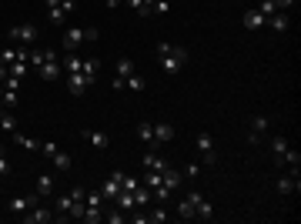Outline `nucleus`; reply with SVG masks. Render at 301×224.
<instances>
[{
	"mask_svg": "<svg viewBox=\"0 0 301 224\" xmlns=\"http://www.w3.org/2000/svg\"><path fill=\"white\" fill-rule=\"evenodd\" d=\"M71 10H74V0H61V4L47 7L50 24H54V27H64V24H67V17H71Z\"/></svg>",
	"mask_w": 301,
	"mask_h": 224,
	"instance_id": "3",
	"label": "nucleus"
},
{
	"mask_svg": "<svg viewBox=\"0 0 301 224\" xmlns=\"http://www.w3.org/2000/svg\"><path fill=\"white\" fill-rule=\"evenodd\" d=\"M114 204H117L121 211H131V208H137V204H134V194H131V191H121L117 198H114Z\"/></svg>",
	"mask_w": 301,
	"mask_h": 224,
	"instance_id": "26",
	"label": "nucleus"
},
{
	"mask_svg": "<svg viewBox=\"0 0 301 224\" xmlns=\"http://www.w3.org/2000/svg\"><path fill=\"white\" fill-rule=\"evenodd\" d=\"M0 127L7 131V134H14V131H17V120L10 117V114H4V117H0Z\"/></svg>",
	"mask_w": 301,
	"mask_h": 224,
	"instance_id": "41",
	"label": "nucleus"
},
{
	"mask_svg": "<svg viewBox=\"0 0 301 224\" xmlns=\"http://www.w3.org/2000/svg\"><path fill=\"white\" fill-rule=\"evenodd\" d=\"M10 174V161H7V151H4V144H0V177Z\"/></svg>",
	"mask_w": 301,
	"mask_h": 224,
	"instance_id": "40",
	"label": "nucleus"
},
{
	"mask_svg": "<svg viewBox=\"0 0 301 224\" xmlns=\"http://www.w3.org/2000/svg\"><path fill=\"white\" fill-rule=\"evenodd\" d=\"M241 24H245L248 30H261V27H264V14H261L258 7H254V10H245V17H241Z\"/></svg>",
	"mask_w": 301,
	"mask_h": 224,
	"instance_id": "10",
	"label": "nucleus"
},
{
	"mask_svg": "<svg viewBox=\"0 0 301 224\" xmlns=\"http://www.w3.org/2000/svg\"><path fill=\"white\" fill-rule=\"evenodd\" d=\"M37 198L40 194H17V198H10V211H14V214H24V211L37 208Z\"/></svg>",
	"mask_w": 301,
	"mask_h": 224,
	"instance_id": "5",
	"label": "nucleus"
},
{
	"mask_svg": "<svg viewBox=\"0 0 301 224\" xmlns=\"http://www.w3.org/2000/svg\"><path fill=\"white\" fill-rule=\"evenodd\" d=\"M264 24H268L275 34H285L288 27H291V20H288V14H285V10H275V14H271L268 20H264Z\"/></svg>",
	"mask_w": 301,
	"mask_h": 224,
	"instance_id": "8",
	"label": "nucleus"
},
{
	"mask_svg": "<svg viewBox=\"0 0 301 224\" xmlns=\"http://www.w3.org/2000/svg\"><path fill=\"white\" fill-rule=\"evenodd\" d=\"M14 141L24 147V151H40V141H37V137H27V134H17V131H14Z\"/></svg>",
	"mask_w": 301,
	"mask_h": 224,
	"instance_id": "22",
	"label": "nucleus"
},
{
	"mask_svg": "<svg viewBox=\"0 0 301 224\" xmlns=\"http://www.w3.org/2000/svg\"><path fill=\"white\" fill-rule=\"evenodd\" d=\"M67 90H71L74 97H84L91 90V80L84 77V74H67Z\"/></svg>",
	"mask_w": 301,
	"mask_h": 224,
	"instance_id": "6",
	"label": "nucleus"
},
{
	"mask_svg": "<svg viewBox=\"0 0 301 224\" xmlns=\"http://www.w3.org/2000/svg\"><path fill=\"white\" fill-rule=\"evenodd\" d=\"M37 74L44 80H57V77H61V64H57V60H44V64L37 67Z\"/></svg>",
	"mask_w": 301,
	"mask_h": 224,
	"instance_id": "13",
	"label": "nucleus"
},
{
	"mask_svg": "<svg viewBox=\"0 0 301 224\" xmlns=\"http://www.w3.org/2000/svg\"><path fill=\"white\" fill-rule=\"evenodd\" d=\"M278 191H281V194L301 191V177H298V174H288V177H281V181H278Z\"/></svg>",
	"mask_w": 301,
	"mask_h": 224,
	"instance_id": "15",
	"label": "nucleus"
},
{
	"mask_svg": "<svg viewBox=\"0 0 301 224\" xmlns=\"http://www.w3.org/2000/svg\"><path fill=\"white\" fill-rule=\"evenodd\" d=\"M275 4H278V10H288V7H294L298 0H275Z\"/></svg>",
	"mask_w": 301,
	"mask_h": 224,
	"instance_id": "48",
	"label": "nucleus"
},
{
	"mask_svg": "<svg viewBox=\"0 0 301 224\" xmlns=\"http://www.w3.org/2000/svg\"><path fill=\"white\" fill-rule=\"evenodd\" d=\"M124 87L134 90V94H141V90H144V77H141V74H131V77H124Z\"/></svg>",
	"mask_w": 301,
	"mask_h": 224,
	"instance_id": "29",
	"label": "nucleus"
},
{
	"mask_svg": "<svg viewBox=\"0 0 301 224\" xmlns=\"http://www.w3.org/2000/svg\"><path fill=\"white\" fill-rule=\"evenodd\" d=\"M0 117H4V107H0Z\"/></svg>",
	"mask_w": 301,
	"mask_h": 224,
	"instance_id": "51",
	"label": "nucleus"
},
{
	"mask_svg": "<svg viewBox=\"0 0 301 224\" xmlns=\"http://www.w3.org/2000/svg\"><path fill=\"white\" fill-rule=\"evenodd\" d=\"M40 151H44V154H50V157H54V154L61 151V147H57L54 141H44V144H40Z\"/></svg>",
	"mask_w": 301,
	"mask_h": 224,
	"instance_id": "45",
	"label": "nucleus"
},
{
	"mask_svg": "<svg viewBox=\"0 0 301 224\" xmlns=\"http://www.w3.org/2000/svg\"><path fill=\"white\" fill-rule=\"evenodd\" d=\"M80 137H87L94 147H101V151H107V144H111V137L101 134V131H80Z\"/></svg>",
	"mask_w": 301,
	"mask_h": 224,
	"instance_id": "14",
	"label": "nucleus"
},
{
	"mask_svg": "<svg viewBox=\"0 0 301 224\" xmlns=\"http://www.w3.org/2000/svg\"><path fill=\"white\" fill-rule=\"evenodd\" d=\"M0 97H4V84H0Z\"/></svg>",
	"mask_w": 301,
	"mask_h": 224,
	"instance_id": "50",
	"label": "nucleus"
},
{
	"mask_svg": "<svg viewBox=\"0 0 301 224\" xmlns=\"http://www.w3.org/2000/svg\"><path fill=\"white\" fill-rule=\"evenodd\" d=\"M71 164H74V161H71V154H67V151H57L54 154V168L57 171H71Z\"/></svg>",
	"mask_w": 301,
	"mask_h": 224,
	"instance_id": "28",
	"label": "nucleus"
},
{
	"mask_svg": "<svg viewBox=\"0 0 301 224\" xmlns=\"http://www.w3.org/2000/svg\"><path fill=\"white\" fill-rule=\"evenodd\" d=\"M258 10H261V14H264V20H268V17L278 10V4H275V0H261V4H258Z\"/></svg>",
	"mask_w": 301,
	"mask_h": 224,
	"instance_id": "39",
	"label": "nucleus"
},
{
	"mask_svg": "<svg viewBox=\"0 0 301 224\" xmlns=\"http://www.w3.org/2000/svg\"><path fill=\"white\" fill-rule=\"evenodd\" d=\"M64 71H67V74H80V57H77V54H67V60H64Z\"/></svg>",
	"mask_w": 301,
	"mask_h": 224,
	"instance_id": "33",
	"label": "nucleus"
},
{
	"mask_svg": "<svg viewBox=\"0 0 301 224\" xmlns=\"http://www.w3.org/2000/svg\"><path fill=\"white\" fill-rule=\"evenodd\" d=\"M7 77H10V64H4V60H0V84H4Z\"/></svg>",
	"mask_w": 301,
	"mask_h": 224,
	"instance_id": "47",
	"label": "nucleus"
},
{
	"mask_svg": "<svg viewBox=\"0 0 301 224\" xmlns=\"http://www.w3.org/2000/svg\"><path fill=\"white\" fill-rule=\"evenodd\" d=\"M80 40H97V30L94 27H87V30H80V27H71V30H64V40H61V47L71 54V50H77Z\"/></svg>",
	"mask_w": 301,
	"mask_h": 224,
	"instance_id": "2",
	"label": "nucleus"
},
{
	"mask_svg": "<svg viewBox=\"0 0 301 224\" xmlns=\"http://www.w3.org/2000/svg\"><path fill=\"white\" fill-rule=\"evenodd\" d=\"M198 151H201V164H204V168H214V141H211V134H204V131H201L198 134Z\"/></svg>",
	"mask_w": 301,
	"mask_h": 224,
	"instance_id": "4",
	"label": "nucleus"
},
{
	"mask_svg": "<svg viewBox=\"0 0 301 224\" xmlns=\"http://www.w3.org/2000/svg\"><path fill=\"white\" fill-rule=\"evenodd\" d=\"M285 151H288V137L278 134L275 141H271V154H275V161H281V154H285Z\"/></svg>",
	"mask_w": 301,
	"mask_h": 224,
	"instance_id": "27",
	"label": "nucleus"
},
{
	"mask_svg": "<svg viewBox=\"0 0 301 224\" xmlns=\"http://www.w3.org/2000/svg\"><path fill=\"white\" fill-rule=\"evenodd\" d=\"M154 141H174V127L167 124V120H161V124H154Z\"/></svg>",
	"mask_w": 301,
	"mask_h": 224,
	"instance_id": "17",
	"label": "nucleus"
},
{
	"mask_svg": "<svg viewBox=\"0 0 301 224\" xmlns=\"http://www.w3.org/2000/svg\"><path fill=\"white\" fill-rule=\"evenodd\" d=\"M158 60H161V71H164V74H177L184 64H188V47L161 40V44H158Z\"/></svg>",
	"mask_w": 301,
	"mask_h": 224,
	"instance_id": "1",
	"label": "nucleus"
},
{
	"mask_svg": "<svg viewBox=\"0 0 301 224\" xmlns=\"http://www.w3.org/2000/svg\"><path fill=\"white\" fill-rule=\"evenodd\" d=\"M181 174H184V177H188V181H194V177H198V174H201V164H188V168H184V171H181Z\"/></svg>",
	"mask_w": 301,
	"mask_h": 224,
	"instance_id": "43",
	"label": "nucleus"
},
{
	"mask_svg": "<svg viewBox=\"0 0 301 224\" xmlns=\"http://www.w3.org/2000/svg\"><path fill=\"white\" fill-rule=\"evenodd\" d=\"M124 4H127L131 10H134V14H141V17H147V14H150V7L144 4V0H124Z\"/></svg>",
	"mask_w": 301,
	"mask_h": 224,
	"instance_id": "36",
	"label": "nucleus"
},
{
	"mask_svg": "<svg viewBox=\"0 0 301 224\" xmlns=\"http://www.w3.org/2000/svg\"><path fill=\"white\" fill-rule=\"evenodd\" d=\"M101 194H104L107 201H114V198L121 194V181H117V177H107V181H104V187H101Z\"/></svg>",
	"mask_w": 301,
	"mask_h": 224,
	"instance_id": "21",
	"label": "nucleus"
},
{
	"mask_svg": "<svg viewBox=\"0 0 301 224\" xmlns=\"http://www.w3.org/2000/svg\"><path fill=\"white\" fill-rule=\"evenodd\" d=\"M114 71H117L114 77H121V80H124V77H131V74H134V60H131V57H121L117 64H114Z\"/></svg>",
	"mask_w": 301,
	"mask_h": 224,
	"instance_id": "18",
	"label": "nucleus"
},
{
	"mask_svg": "<svg viewBox=\"0 0 301 224\" xmlns=\"http://www.w3.org/2000/svg\"><path fill=\"white\" fill-rule=\"evenodd\" d=\"M181 181H184L181 171H174V168H164V171H161V184H164L167 191H174V187L181 184Z\"/></svg>",
	"mask_w": 301,
	"mask_h": 224,
	"instance_id": "12",
	"label": "nucleus"
},
{
	"mask_svg": "<svg viewBox=\"0 0 301 224\" xmlns=\"http://www.w3.org/2000/svg\"><path fill=\"white\" fill-rule=\"evenodd\" d=\"M137 184H141V181H137V177H127V174L121 177V191H134Z\"/></svg>",
	"mask_w": 301,
	"mask_h": 224,
	"instance_id": "42",
	"label": "nucleus"
},
{
	"mask_svg": "<svg viewBox=\"0 0 301 224\" xmlns=\"http://www.w3.org/2000/svg\"><path fill=\"white\" fill-rule=\"evenodd\" d=\"M27 224H50L54 221V211L50 208H31V214H24Z\"/></svg>",
	"mask_w": 301,
	"mask_h": 224,
	"instance_id": "9",
	"label": "nucleus"
},
{
	"mask_svg": "<svg viewBox=\"0 0 301 224\" xmlns=\"http://www.w3.org/2000/svg\"><path fill=\"white\" fill-rule=\"evenodd\" d=\"M80 74H84V77L94 84L97 74H101V60H97V57H84V60H80Z\"/></svg>",
	"mask_w": 301,
	"mask_h": 224,
	"instance_id": "11",
	"label": "nucleus"
},
{
	"mask_svg": "<svg viewBox=\"0 0 301 224\" xmlns=\"http://www.w3.org/2000/svg\"><path fill=\"white\" fill-rule=\"evenodd\" d=\"M194 217H201V221H211V217H214L211 201H204V198H201V201H198V208H194Z\"/></svg>",
	"mask_w": 301,
	"mask_h": 224,
	"instance_id": "24",
	"label": "nucleus"
},
{
	"mask_svg": "<svg viewBox=\"0 0 301 224\" xmlns=\"http://www.w3.org/2000/svg\"><path fill=\"white\" fill-rule=\"evenodd\" d=\"M137 137H141L144 144H158V141H154V124H137Z\"/></svg>",
	"mask_w": 301,
	"mask_h": 224,
	"instance_id": "25",
	"label": "nucleus"
},
{
	"mask_svg": "<svg viewBox=\"0 0 301 224\" xmlns=\"http://www.w3.org/2000/svg\"><path fill=\"white\" fill-rule=\"evenodd\" d=\"M10 77H17V80L27 77V64L24 60H14V64H10Z\"/></svg>",
	"mask_w": 301,
	"mask_h": 224,
	"instance_id": "37",
	"label": "nucleus"
},
{
	"mask_svg": "<svg viewBox=\"0 0 301 224\" xmlns=\"http://www.w3.org/2000/svg\"><path fill=\"white\" fill-rule=\"evenodd\" d=\"M84 204H91V208H101V204H104V194H101V191L84 194Z\"/></svg>",
	"mask_w": 301,
	"mask_h": 224,
	"instance_id": "38",
	"label": "nucleus"
},
{
	"mask_svg": "<svg viewBox=\"0 0 301 224\" xmlns=\"http://www.w3.org/2000/svg\"><path fill=\"white\" fill-rule=\"evenodd\" d=\"M177 217H181V221H194V201L191 198H184L181 204H177Z\"/></svg>",
	"mask_w": 301,
	"mask_h": 224,
	"instance_id": "23",
	"label": "nucleus"
},
{
	"mask_svg": "<svg viewBox=\"0 0 301 224\" xmlns=\"http://www.w3.org/2000/svg\"><path fill=\"white\" fill-rule=\"evenodd\" d=\"M121 4H124V0H107V7H111V10H114V7H121Z\"/></svg>",
	"mask_w": 301,
	"mask_h": 224,
	"instance_id": "49",
	"label": "nucleus"
},
{
	"mask_svg": "<svg viewBox=\"0 0 301 224\" xmlns=\"http://www.w3.org/2000/svg\"><path fill=\"white\" fill-rule=\"evenodd\" d=\"M104 217H107V221H111V224H121V221H124V211H111V214H104Z\"/></svg>",
	"mask_w": 301,
	"mask_h": 224,
	"instance_id": "46",
	"label": "nucleus"
},
{
	"mask_svg": "<svg viewBox=\"0 0 301 224\" xmlns=\"http://www.w3.org/2000/svg\"><path fill=\"white\" fill-rule=\"evenodd\" d=\"M0 104H17V90H7V87H4V97H0Z\"/></svg>",
	"mask_w": 301,
	"mask_h": 224,
	"instance_id": "44",
	"label": "nucleus"
},
{
	"mask_svg": "<svg viewBox=\"0 0 301 224\" xmlns=\"http://www.w3.org/2000/svg\"><path fill=\"white\" fill-rule=\"evenodd\" d=\"M131 194H134V204H147V201H150V187H147V184H144V187L137 184Z\"/></svg>",
	"mask_w": 301,
	"mask_h": 224,
	"instance_id": "32",
	"label": "nucleus"
},
{
	"mask_svg": "<svg viewBox=\"0 0 301 224\" xmlns=\"http://www.w3.org/2000/svg\"><path fill=\"white\" fill-rule=\"evenodd\" d=\"M71 204H74V198H71V191L64 194V198H57V221H67V211H71Z\"/></svg>",
	"mask_w": 301,
	"mask_h": 224,
	"instance_id": "19",
	"label": "nucleus"
},
{
	"mask_svg": "<svg viewBox=\"0 0 301 224\" xmlns=\"http://www.w3.org/2000/svg\"><path fill=\"white\" fill-rule=\"evenodd\" d=\"M141 164H144L147 171H164V168H167V161H164V157H158L154 151H147V154H144V157H141Z\"/></svg>",
	"mask_w": 301,
	"mask_h": 224,
	"instance_id": "16",
	"label": "nucleus"
},
{
	"mask_svg": "<svg viewBox=\"0 0 301 224\" xmlns=\"http://www.w3.org/2000/svg\"><path fill=\"white\" fill-rule=\"evenodd\" d=\"M10 37H14V40H20V44H34V40H37V27H34V24L10 27Z\"/></svg>",
	"mask_w": 301,
	"mask_h": 224,
	"instance_id": "7",
	"label": "nucleus"
},
{
	"mask_svg": "<svg viewBox=\"0 0 301 224\" xmlns=\"http://www.w3.org/2000/svg\"><path fill=\"white\" fill-rule=\"evenodd\" d=\"M37 194H40V198L54 194V174H40L37 177Z\"/></svg>",
	"mask_w": 301,
	"mask_h": 224,
	"instance_id": "20",
	"label": "nucleus"
},
{
	"mask_svg": "<svg viewBox=\"0 0 301 224\" xmlns=\"http://www.w3.org/2000/svg\"><path fill=\"white\" fill-rule=\"evenodd\" d=\"M144 184L154 191V187H161V171H144Z\"/></svg>",
	"mask_w": 301,
	"mask_h": 224,
	"instance_id": "35",
	"label": "nucleus"
},
{
	"mask_svg": "<svg viewBox=\"0 0 301 224\" xmlns=\"http://www.w3.org/2000/svg\"><path fill=\"white\" fill-rule=\"evenodd\" d=\"M144 217H147V224H164L171 214H167L164 208H158V211H150V214H144Z\"/></svg>",
	"mask_w": 301,
	"mask_h": 224,
	"instance_id": "34",
	"label": "nucleus"
},
{
	"mask_svg": "<svg viewBox=\"0 0 301 224\" xmlns=\"http://www.w3.org/2000/svg\"><path fill=\"white\" fill-rule=\"evenodd\" d=\"M80 221H87V224H101V221H104V211H101V208H91V204H87V211H84V217H80Z\"/></svg>",
	"mask_w": 301,
	"mask_h": 224,
	"instance_id": "30",
	"label": "nucleus"
},
{
	"mask_svg": "<svg viewBox=\"0 0 301 224\" xmlns=\"http://www.w3.org/2000/svg\"><path fill=\"white\" fill-rule=\"evenodd\" d=\"M261 131H268V117H254L251 120V141H258Z\"/></svg>",
	"mask_w": 301,
	"mask_h": 224,
	"instance_id": "31",
	"label": "nucleus"
}]
</instances>
